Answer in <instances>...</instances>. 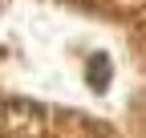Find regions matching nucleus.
Returning <instances> with one entry per match:
<instances>
[{"instance_id":"obj_1","label":"nucleus","mask_w":146,"mask_h":138,"mask_svg":"<svg viewBox=\"0 0 146 138\" xmlns=\"http://www.w3.org/2000/svg\"><path fill=\"white\" fill-rule=\"evenodd\" d=\"M110 77H114L110 57H106V53H94V57H89V69H85V81L94 85V94H106V90H110Z\"/></svg>"}]
</instances>
